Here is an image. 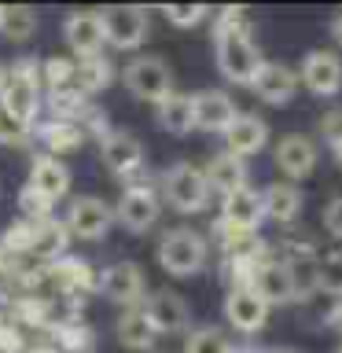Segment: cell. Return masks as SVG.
<instances>
[{"instance_id":"cell-1","label":"cell","mask_w":342,"mask_h":353,"mask_svg":"<svg viewBox=\"0 0 342 353\" xmlns=\"http://www.w3.org/2000/svg\"><path fill=\"white\" fill-rule=\"evenodd\" d=\"M0 110L22 121L26 129H33L41 110V63L37 59H19L11 66V74H4V88H0Z\"/></svg>"},{"instance_id":"cell-2","label":"cell","mask_w":342,"mask_h":353,"mask_svg":"<svg viewBox=\"0 0 342 353\" xmlns=\"http://www.w3.org/2000/svg\"><path fill=\"white\" fill-rule=\"evenodd\" d=\"M159 265L170 276H195L206 265V239L203 232L177 225L159 239Z\"/></svg>"},{"instance_id":"cell-3","label":"cell","mask_w":342,"mask_h":353,"mask_svg":"<svg viewBox=\"0 0 342 353\" xmlns=\"http://www.w3.org/2000/svg\"><path fill=\"white\" fill-rule=\"evenodd\" d=\"M162 195H165V203L173 210H181V214H199V210H206V203H210V184H206V176L199 165L177 162L162 173Z\"/></svg>"},{"instance_id":"cell-4","label":"cell","mask_w":342,"mask_h":353,"mask_svg":"<svg viewBox=\"0 0 342 353\" xmlns=\"http://www.w3.org/2000/svg\"><path fill=\"white\" fill-rule=\"evenodd\" d=\"M214 52H217V66L232 85H250L254 74L261 70V52L250 41V33H225L214 37Z\"/></svg>"},{"instance_id":"cell-5","label":"cell","mask_w":342,"mask_h":353,"mask_svg":"<svg viewBox=\"0 0 342 353\" xmlns=\"http://www.w3.org/2000/svg\"><path fill=\"white\" fill-rule=\"evenodd\" d=\"M121 81H125L132 96L148 99V103H162L173 92V74L159 55H137V59H129V66L121 70Z\"/></svg>"},{"instance_id":"cell-6","label":"cell","mask_w":342,"mask_h":353,"mask_svg":"<svg viewBox=\"0 0 342 353\" xmlns=\"http://www.w3.org/2000/svg\"><path fill=\"white\" fill-rule=\"evenodd\" d=\"M63 225L77 239H99L114 225V206H107L99 195H77L70 203V210H66Z\"/></svg>"},{"instance_id":"cell-7","label":"cell","mask_w":342,"mask_h":353,"mask_svg":"<svg viewBox=\"0 0 342 353\" xmlns=\"http://www.w3.org/2000/svg\"><path fill=\"white\" fill-rule=\"evenodd\" d=\"M99 22H103L107 44H114L121 52L140 48L151 30V19L143 8H107V11H99Z\"/></svg>"},{"instance_id":"cell-8","label":"cell","mask_w":342,"mask_h":353,"mask_svg":"<svg viewBox=\"0 0 342 353\" xmlns=\"http://www.w3.org/2000/svg\"><path fill=\"white\" fill-rule=\"evenodd\" d=\"M96 287L103 291V298H110L114 305H125V309H132L148 294V280H143V269L137 261H114L110 269H103Z\"/></svg>"},{"instance_id":"cell-9","label":"cell","mask_w":342,"mask_h":353,"mask_svg":"<svg viewBox=\"0 0 342 353\" xmlns=\"http://www.w3.org/2000/svg\"><path fill=\"white\" fill-rule=\"evenodd\" d=\"M298 81H302L313 96H339V88H342V59L335 52H328V48L305 52Z\"/></svg>"},{"instance_id":"cell-10","label":"cell","mask_w":342,"mask_h":353,"mask_svg":"<svg viewBox=\"0 0 342 353\" xmlns=\"http://www.w3.org/2000/svg\"><path fill=\"white\" fill-rule=\"evenodd\" d=\"M143 313H148V320L154 324L159 335H181V331H188V324H192V309H188V302L177 291H165V287L148 294Z\"/></svg>"},{"instance_id":"cell-11","label":"cell","mask_w":342,"mask_h":353,"mask_svg":"<svg viewBox=\"0 0 342 353\" xmlns=\"http://www.w3.org/2000/svg\"><path fill=\"white\" fill-rule=\"evenodd\" d=\"M265 221V206H261V192L254 188H236L232 195L221 199V225L236 228V232H258Z\"/></svg>"},{"instance_id":"cell-12","label":"cell","mask_w":342,"mask_h":353,"mask_svg":"<svg viewBox=\"0 0 342 353\" xmlns=\"http://www.w3.org/2000/svg\"><path fill=\"white\" fill-rule=\"evenodd\" d=\"M225 320L243 335H258L269 324V305L261 302L250 287H232L225 298Z\"/></svg>"},{"instance_id":"cell-13","label":"cell","mask_w":342,"mask_h":353,"mask_svg":"<svg viewBox=\"0 0 342 353\" xmlns=\"http://www.w3.org/2000/svg\"><path fill=\"white\" fill-rule=\"evenodd\" d=\"M114 221H121L137 236L154 228V221H159V195H154V188H125L114 206Z\"/></svg>"},{"instance_id":"cell-14","label":"cell","mask_w":342,"mask_h":353,"mask_svg":"<svg viewBox=\"0 0 342 353\" xmlns=\"http://www.w3.org/2000/svg\"><path fill=\"white\" fill-rule=\"evenodd\" d=\"M250 291L258 294L269 309H272V305H291V302H298V298H294V283H291V272L283 269L280 258H269V261H261L258 269H254Z\"/></svg>"},{"instance_id":"cell-15","label":"cell","mask_w":342,"mask_h":353,"mask_svg":"<svg viewBox=\"0 0 342 353\" xmlns=\"http://www.w3.org/2000/svg\"><path fill=\"white\" fill-rule=\"evenodd\" d=\"M250 88H254V96H258V99H265V103L283 107V103H291L294 92H298V74H294L287 63L265 59V63H261V70L254 74Z\"/></svg>"},{"instance_id":"cell-16","label":"cell","mask_w":342,"mask_h":353,"mask_svg":"<svg viewBox=\"0 0 342 353\" xmlns=\"http://www.w3.org/2000/svg\"><path fill=\"white\" fill-rule=\"evenodd\" d=\"M66 44H70V52L77 59H96L99 52H103V22H99V11H74L70 19H66Z\"/></svg>"},{"instance_id":"cell-17","label":"cell","mask_w":342,"mask_h":353,"mask_svg":"<svg viewBox=\"0 0 342 353\" xmlns=\"http://www.w3.org/2000/svg\"><path fill=\"white\" fill-rule=\"evenodd\" d=\"M276 165L287 181H302L316 170V143L305 132H287L276 143Z\"/></svg>"},{"instance_id":"cell-18","label":"cell","mask_w":342,"mask_h":353,"mask_svg":"<svg viewBox=\"0 0 342 353\" xmlns=\"http://www.w3.org/2000/svg\"><path fill=\"white\" fill-rule=\"evenodd\" d=\"M192 110H195V129H203V132H225L239 114L236 103H232V96L221 92V88H203V92H195Z\"/></svg>"},{"instance_id":"cell-19","label":"cell","mask_w":342,"mask_h":353,"mask_svg":"<svg viewBox=\"0 0 342 353\" xmlns=\"http://www.w3.org/2000/svg\"><path fill=\"white\" fill-rule=\"evenodd\" d=\"M99 154H103V165L118 176H132L137 170H143V143L125 129H114L110 137L99 143Z\"/></svg>"},{"instance_id":"cell-20","label":"cell","mask_w":342,"mask_h":353,"mask_svg":"<svg viewBox=\"0 0 342 353\" xmlns=\"http://www.w3.org/2000/svg\"><path fill=\"white\" fill-rule=\"evenodd\" d=\"M221 137H225L228 154L247 159V154H258L265 143H269V121L258 118V114H236V121H232Z\"/></svg>"},{"instance_id":"cell-21","label":"cell","mask_w":342,"mask_h":353,"mask_svg":"<svg viewBox=\"0 0 342 353\" xmlns=\"http://www.w3.org/2000/svg\"><path fill=\"white\" fill-rule=\"evenodd\" d=\"M41 199H48V203H59V199L70 192V170L55 159V154H37L30 165V184Z\"/></svg>"},{"instance_id":"cell-22","label":"cell","mask_w":342,"mask_h":353,"mask_svg":"<svg viewBox=\"0 0 342 353\" xmlns=\"http://www.w3.org/2000/svg\"><path fill=\"white\" fill-rule=\"evenodd\" d=\"M283 269L291 272V283H294V298L298 302H305V298L316 294V254L309 243H287L283 247Z\"/></svg>"},{"instance_id":"cell-23","label":"cell","mask_w":342,"mask_h":353,"mask_svg":"<svg viewBox=\"0 0 342 353\" xmlns=\"http://www.w3.org/2000/svg\"><path fill=\"white\" fill-rule=\"evenodd\" d=\"M203 176H206L210 192H217L221 199H225V195L236 192V188H247V159H236V154L221 151V154L210 159Z\"/></svg>"},{"instance_id":"cell-24","label":"cell","mask_w":342,"mask_h":353,"mask_svg":"<svg viewBox=\"0 0 342 353\" xmlns=\"http://www.w3.org/2000/svg\"><path fill=\"white\" fill-rule=\"evenodd\" d=\"M118 342L125 350H137V353H151L154 342H159V331H154V324L148 320V313H143V305H132L125 309V313L118 316Z\"/></svg>"},{"instance_id":"cell-25","label":"cell","mask_w":342,"mask_h":353,"mask_svg":"<svg viewBox=\"0 0 342 353\" xmlns=\"http://www.w3.org/2000/svg\"><path fill=\"white\" fill-rule=\"evenodd\" d=\"M261 206H265V217L280 221V225H291V221H298V214H302V192H298V184H291V181L269 184L261 192Z\"/></svg>"},{"instance_id":"cell-26","label":"cell","mask_w":342,"mask_h":353,"mask_svg":"<svg viewBox=\"0 0 342 353\" xmlns=\"http://www.w3.org/2000/svg\"><path fill=\"white\" fill-rule=\"evenodd\" d=\"M66 243H70V232L59 217H48V221H37L33 225V247L30 254H37L41 261H55L66 254Z\"/></svg>"},{"instance_id":"cell-27","label":"cell","mask_w":342,"mask_h":353,"mask_svg":"<svg viewBox=\"0 0 342 353\" xmlns=\"http://www.w3.org/2000/svg\"><path fill=\"white\" fill-rule=\"evenodd\" d=\"M159 107V125L165 132H173V137H184V132H192L195 129V110H192V96H184V92H170L162 99V103H154Z\"/></svg>"},{"instance_id":"cell-28","label":"cell","mask_w":342,"mask_h":353,"mask_svg":"<svg viewBox=\"0 0 342 353\" xmlns=\"http://www.w3.org/2000/svg\"><path fill=\"white\" fill-rule=\"evenodd\" d=\"M110 77H114V63L107 59V55H96V59H77L74 63V92L81 96H92L99 92L103 85H110Z\"/></svg>"},{"instance_id":"cell-29","label":"cell","mask_w":342,"mask_h":353,"mask_svg":"<svg viewBox=\"0 0 342 353\" xmlns=\"http://www.w3.org/2000/svg\"><path fill=\"white\" fill-rule=\"evenodd\" d=\"M33 30H37V11H33V8H4V19H0V37H8V41H30Z\"/></svg>"},{"instance_id":"cell-30","label":"cell","mask_w":342,"mask_h":353,"mask_svg":"<svg viewBox=\"0 0 342 353\" xmlns=\"http://www.w3.org/2000/svg\"><path fill=\"white\" fill-rule=\"evenodd\" d=\"M184 353H232V342L225 339V331L206 324V327H195L184 342Z\"/></svg>"},{"instance_id":"cell-31","label":"cell","mask_w":342,"mask_h":353,"mask_svg":"<svg viewBox=\"0 0 342 353\" xmlns=\"http://www.w3.org/2000/svg\"><path fill=\"white\" fill-rule=\"evenodd\" d=\"M316 291L342 298V250H331L316 258Z\"/></svg>"},{"instance_id":"cell-32","label":"cell","mask_w":342,"mask_h":353,"mask_svg":"<svg viewBox=\"0 0 342 353\" xmlns=\"http://www.w3.org/2000/svg\"><path fill=\"white\" fill-rule=\"evenodd\" d=\"M41 140L48 143V151H70L85 140V132H81V125H74V121H48V125L41 129Z\"/></svg>"},{"instance_id":"cell-33","label":"cell","mask_w":342,"mask_h":353,"mask_svg":"<svg viewBox=\"0 0 342 353\" xmlns=\"http://www.w3.org/2000/svg\"><path fill=\"white\" fill-rule=\"evenodd\" d=\"M162 15L170 19L173 26L192 30V26H199V22L210 15V8H206V4H165V8H162Z\"/></svg>"},{"instance_id":"cell-34","label":"cell","mask_w":342,"mask_h":353,"mask_svg":"<svg viewBox=\"0 0 342 353\" xmlns=\"http://www.w3.org/2000/svg\"><path fill=\"white\" fill-rule=\"evenodd\" d=\"M19 214H22V221H48V214H52V203L48 199H41L33 188H22L19 192Z\"/></svg>"},{"instance_id":"cell-35","label":"cell","mask_w":342,"mask_h":353,"mask_svg":"<svg viewBox=\"0 0 342 353\" xmlns=\"http://www.w3.org/2000/svg\"><path fill=\"white\" fill-rule=\"evenodd\" d=\"M225 33H250V19L243 8H225L214 22V37H225Z\"/></svg>"},{"instance_id":"cell-36","label":"cell","mask_w":342,"mask_h":353,"mask_svg":"<svg viewBox=\"0 0 342 353\" xmlns=\"http://www.w3.org/2000/svg\"><path fill=\"white\" fill-rule=\"evenodd\" d=\"M4 250H30L33 247V221H15V225H11L8 232H4Z\"/></svg>"},{"instance_id":"cell-37","label":"cell","mask_w":342,"mask_h":353,"mask_svg":"<svg viewBox=\"0 0 342 353\" xmlns=\"http://www.w3.org/2000/svg\"><path fill=\"white\" fill-rule=\"evenodd\" d=\"M30 132H33V129H26L22 121H15L11 114H4V110H0V143H26Z\"/></svg>"},{"instance_id":"cell-38","label":"cell","mask_w":342,"mask_h":353,"mask_svg":"<svg viewBox=\"0 0 342 353\" xmlns=\"http://www.w3.org/2000/svg\"><path fill=\"white\" fill-rule=\"evenodd\" d=\"M320 137H324L331 148L342 143V107H331L324 118H320Z\"/></svg>"},{"instance_id":"cell-39","label":"cell","mask_w":342,"mask_h":353,"mask_svg":"<svg viewBox=\"0 0 342 353\" xmlns=\"http://www.w3.org/2000/svg\"><path fill=\"white\" fill-rule=\"evenodd\" d=\"M63 346H66V353H88L92 350V331L88 327H66L63 331Z\"/></svg>"},{"instance_id":"cell-40","label":"cell","mask_w":342,"mask_h":353,"mask_svg":"<svg viewBox=\"0 0 342 353\" xmlns=\"http://www.w3.org/2000/svg\"><path fill=\"white\" fill-rule=\"evenodd\" d=\"M324 228H328L335 239H342V195H335V199L324 206Z\"/></svg>"},{"instance_id":"cell-41","label":"cell","mask_w":342,"mask_h":353,"mask_svg":"<svg viewBox=\"0 0 342 353\" xmlns=\"http://www.w3.org/2000/svg\"><path fill=\"white\" fill-rule=\"evenodd\" d=\"M328 324H331V327H335L339 335H342V302H339V305H335V309H331V313H328Z\"/></svg>"},{"instance_id":"cell-42","label":"cell","mask_w":342,"mask_h":353,"mask_svg":"<svg viewBox=\"0 0 342 353\" xmlns=\"http://www.w3.org/2000/svg\"><path fill=\"white\" fill-rule=\"evenodd\" d=\"M331 37H335V41L342 44V15H335V19H331Z\"/></svg>"},{"instance_id":"cell-43","label":"cell","mask_w":342,"mask_h":353,"mask_svg":"<svg viewBox=\"0 0 342 353\" xmlns=\"http://www.w3.org/2000/svg\"><path fill=\"white\" fill-rule=\"evenodd\" d=\"M232 353H265V350H258V346H232Z\"/></svg>"},{"instance_id":"cell-44","label":"cell","mask_w":342,"mask_h":353,"mask_svg":"<svg viewBox=\"0 0 342 353\" xmlns=\"http://www.w3.org/2000/svg\"><path fill=\"white\" fill-rule=\"evenodd\" d=\"M331 151H335V162H339V170H342V143H339V148H331Z\"/></svg>"},{"instance_id":"cell-45","label":"cell","mask_w":342,"mask_h":353,"mask_svg":"<svg viewBox=\"0 0 342 353\" xmlns=\"http://www.w3.org/2000/svg\"><path fill=\"white\" fill-rule=\"evenodd\" d=\"M265 353H294V350H265Z\"/></svg>"},{"instance_id":"cell-46","label":"cell","mask_w":342,"mask_h":353,"mask_svg":"<svg viewBox=\"0 0 342 353\" xmlns=\"http://www.w3.org/2000/svg\"><path fill=\"white\" fill-rule=\"evenodd\" d=\"M0 88H4V66H0Z\"/></svg>"},{"instance_id":"cell-47","label":"cell","mask_w":342,"mask_h":353,"mask_svg":"<svg viewBox=\"0 0 342 353\" xmlns=\"http://www.w3.org/2000/svg\"><path fill=\"white\" fill-rule=\"evenodd\" d=\"M0 19H4V8H0Z\"/></svg>"},{"instance_id":"cell-48","label":"cell","mask_w":342,"mask_h":353,"mask_svg":"<svg viewBox=\"0 0 342 353\" xmlns=\"http://www.w3.org/2000/svg\"><path fill=\"white\" fill-rule=\"evenodd\" d=\"M335 353H342V346H339V350H335Z\"/></svg>"},{"instance_id":"cell-49","label":"cell","mask_w":342,"mask_h":353,"mask_svg":"<svg viewBox=\"0 0 342 353\" xmlns=\"http://www.w3.org/2000/svg\"><path fill=\"white\" fill-rule=\"evenodd\" d=\"M151 353H154V350H151Z\"/></svg>"}]
</instances>
